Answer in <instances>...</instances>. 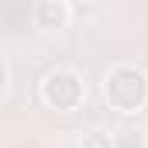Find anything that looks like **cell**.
I'll use <instances>...</instances> for the list:
<instances>
[{
	"label": "cell",
	"mask_w": 148,
	"mask_h": 148,
	"mask_svg": "<svg viewBox=\"0 0 148 148\" xmlns=\"http://www.w3.org/2000/svg\"><path fill=\"white\" fill-rule=\"evenodd\" d=\"M100 93L107 100V107L117 114H138L148 107V73L131 66V62H117L103 73Z\"/></svg>",
	"instance_id": "cell-1"
},
{
	"label": "cell",
	"mask_w": 148,
	"mask_h": 148,
	"mask_svg": "<svg viewBox=\"0 0 148 148\" xmlns=\"http://www.w3.org/2000/svg\"><path fill=\"white\" fill-rule=\"evenodd\" d=\"M38 97L48 110L69 114L79 110L83 100H86V83H83V73L73 69V66H55L38 79Z\"/></svg>",
	"instance_id": "cell-2"
},
{
	"label": "cell",
	"mask_w": 148,
	"mask_h": 148,
	"mask_svg": "<svg viewBox=\"0 0 148 148\" xmlns=\"http://www.w3.org/2000/svg\"><path fill=\"white\" fill-rule=\"evenodd\" d=\"M31 21L45 31H62L73 21V3L69 0H38L31 7Z\"/></svg>",
	"instance_id": "cell-3"
},
{
	"label": "cell",
	"mask_w": 148,
	"mask_h": 148,
	"mask_svg": "<svg viewBox=\"0 0 148 148\" xmlns=\"http://www.w3.org/2000/svg\"><path fill=\"white\" fill-rule=\"evenodd\" d=\"M79 148H114V131L110 127H90L83 138H79Z\"/></svg>",
	"instance_id": "cell-4"
},
{
	"label": "cell",
	"mask_w": 148,
	"mask_h": 148,
	"mask_svg": "<svg viewBox=\"0 0 148 148\" xmlns=\"http://www.w3.org/2000/svg\"><path fill=\"white\" fill-rule=\"evenodd\" d=\"M7 83H10V69H7V62L0 59V97L7 93Z\"/></svg>",
	"instance_id": "cell-5"
},
{
	"label": "cell",
	"mask_w": 148,
	"mask_h": 148,
	"mask_svg": "<svg viewBox=\"0 0 148 148\" xmlns=\"http://www.w3.org/2000/svg\"><path fill=\"white\" fill-rule=\"evenodd\" d=\"M145 148H148V138H145Z\"/></svg>",
	"instance_id": "cell-6"
}]
</instances>
